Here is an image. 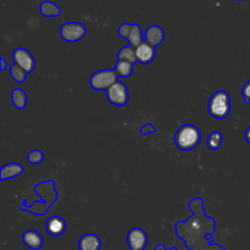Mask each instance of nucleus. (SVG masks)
I'll return each instance as SVG.
<instances>
[{
    "mask_svg": "<svg viewBox=\"0 0 250 250\" xmlns=\"http://www.w3.org/2000/svg\"><path fill=\"white\" fill-rule=\"evenodd\" d=\"M244 138L248 144H250V127H248L244 133Z\"/></svg>",
    "mask_w": 250,
    "mask_h": 250,
    "instance_id": "29",
    "label": "nucleus"
},
{
    "mask_svg": "<svg viewBox=\"0 0 250 250\" xmlns=\"http://www.w3.org/2000/svg\"><path fill=\"white\" fill-rule=\"evenodd\" d=\"M11 101L16 108L23 109L27 103V95L21 88H15L11 93Z\"/></svg>",
    "mask_w": 250,
    "mask_h": 250,
    "instance_id": "16",
    "label": "nucleus"
},
{
    "mask_svg": "<svg viewBox=\"0 0 250 250\" xmlns=\"http://www.w3.org/2000/svg\"><path fill=\"white\" fill-rule=\"evenodd\" d=\"M65 229H66L65 221L58 215L51 216L47 220L45 225V230L51 236H60L65 231Z\"/></svg>",
    "mask_w": 250,
    "mask_h": 250,
    "instance_id": "11",
    "label": "nucleus"
},
{
    "mask_svg": "<svg viewBox=\"0 0 250 250\" xmlns=\"http://www.w3.org/2000/svg\"><path fill=\"white\" fill-rule=\"evenodd\" d=\"M241 95L244 103H250V80L243 85L241 89Z\"/></svg>",
    "mask_w": 250,
    "mask_h": 250,
    "instance_id": "25",
    "label": "nucleus"
},
{
    "mask_svg": "<svg viewBox=\"0 0 250 250\" xmlns=\"http://www.w3.org/2000/svg\"><path fill=\"white\" fill-rule=\"evenodd\" d=\"M154 132H156V128L151 123H146L144 126H142L141 129H140V133L143 136H146L147 134L154 133Z\"/></svg>",
    "mask_w": 250,
    "mask_h": 250,
    "instance_id": "26",
    "label": "nucleus"
},
{
    "mask_svg": "<svg viewBox=\"0 0 250 250\" xmlns=\"http://www.w3.org/2000/svg\"><path fill=\"white\" fill-rule=\"evenodd\" d=\"M223 142V134L220 131H213L206 141L207 146L212 150H217L220 148Z\"/></svg>",
    "mask_w": 250,
    "mask_h": 250,
    "instance_id": "21",
    "label": "nucleus"
},
{
    "mask_svg": "<svg viewBox=\"0 0 250 250\" xmlns=\"http://www.w3.org/2000/svg\"><path fill=\"white\" fill-rule=\"evenodd\" d=\"M107 101L117 106H124L129 101V92L125 84L117 80L106 91Z\"/></svg>",
    "mask_w": 250,
    "mask_h": 250,
    "instance_id": "6",
    "label": "nucleus"
},
{
    "mask_svg": "<svg viewBox=\"0 0 250 250\" xmlns=\"http://www.w3.org/2000/svg\"><path fill=\"white\" fill-rule=\"evenodd\" d=\"M127 243L130 250H144L147 244L146 232L141 228H132L127 233Z\"/></svg>",
    "mask_w": 250,
    "mask_h": 250,
    "instance_id": "9",
    "label": "nucleus"
},
{
    "mask_svg": "<svg viewBox=\"0 0 250 250\" xmlns=\"http://www.w3.org/2000/svg\"><path fill=\"white\" fill-rule=\"evenodd\" d=\"M26 73L27 72L17 63H13L10 67V74L12 78L18 83H22L26 79Z\"/></svg>",
    "mask_w": 250,
    "mask_h": 250,
    "instance_id": "22",
    "label": "nucleus"
},
{
    "mask_svg": "<svg viewBox=\"0 0 250 250\" xmlns=\"http://www.w3.org/2000/svg\"><path fill=\"white\" fill-rule=\"evenodd\" d=\"M135 53L138 62L147 64L150 63L155 58V47H153L146 41H144L135 48Z\"/></svg>",
    "mask_w": 250,
    "mask_h": 250,
    "instance_id": "10",
    "label": "nucleus"
},
{
    "mask_svg": "<svg viewBox=\"0 0 250 250\" xmlns=\"http://www.w3.org/2000/svg\"><path fill=\"white\" fill-rule=\"evenodd\" d=\"M86 34V27L76 21H67L60 28V35L65 42H77Z\"/></svg>",
    "mask_w": 250,
    "mask_h": 250,
    "instance_id": "7",
    "label": "nucleus"
},
{
    "mask_svg": "<svg viewBox=\"0 0 250 250\" xmlns=\"http://www.w3.org/2000/svg\"><path fill=\"white\" fill-rule=\"evenodd\" d=\"M14 63H17L21 68H23L27 73L32 72L35 68L36 62L34 57L24 48L19 47L14 50L12 55Z\"/></svg>",
    "mask_w": 250,
    "mask_h": 250,
    "instance_id": "8",
    "label": "nucleus"
},
{
    "mask_svg": "<svg viewBox=\"0 0 250 250\" xmlns=\"http://www.w3.org/2000/svg\"><path fill=\"white\" fill-rule=\"evenodd\" d=\"M164 39V31L159 25L152 24L149 25L145 31V41L156 47L162 43Z\"/></svg>",
    "mask_w": 250,
    "mask_h": 250,
    "instance_id": "13",
    "label": "nucleus"
},
{
    "mask_svg": "<svg viewBox=\"0 0 250 250\" xmlns=\"http://www.w3.org/2000/svg\"><path fill=\"white\" fill-rule=\"evenodd\" d=\"M191 216L186 221L176 222L175 235L184 241L188 250H227L224 246L215 243L213 234L216 230V221L206 215L204 200L193 197L188 201Z\"/></svg>",
    "mask_w": 250,
    "mask_h": 250,
    "instance_id": "1",
    "label": "nucleus"
},
{
    "mask_svg": "<svg viewBox=\"0 0 250 250\" xmlns=\"http://www.w3.org/2000/svg\"><path fill=\"white\" fill-rule=\"evenodd\" d=\"M127 41H128L129 45L134 47V48L138 47L142 42H144L142 29H141V26L139 24L133 23L132 29H131V32H130L128 38H127Z\"/></svg>",
    "mask_w": 250,
    "mask_h": 250,
    "instance_id": "19",
    "label": "nucleus"
},
{
    "mask_svg": "<svg viewBox=\"0 0 250 250\" xmlns=\"http://www.w3.org/2000/svg\"><path fill=\"white\" fill-rule=\"evenodd\" d=\"M21 240L31 250H40L43 245L42 235L34 229L25 230L21 234Z\"/></svg>",
    "mask_w": 250,
    "mask_h": 250,
    "instance_id": "12",
    "label": "nucleus"
},
{
    "mask_svg": "<svg viewBox=\"0 0 250 250\" xmlns=\"http://www.w3.org/2000/svg\"><path fill=\"white\" fill-rule=\"evenodd\" d=\"M117 77L114 69H101L91 75L89 83L91 88L96 91H106L118 80Z\"/></svg>",
    "mask_w": 250,
    "mask_h": 250,
    "instance_id": "5",
    "label": "nucleus"
},
{
    "mask_svg": "<svg viewBox=\"0 0 250 250\" xmlns=\"http://www.w3.org/2000/svg\"><path fill=\"white\" fill-rule=\"evenodd\" d=\"M236 1H242V0H236Z\"/></svg>",
    "mask_w": 250,
    "mask_h": 250,
    "instance_id": "30",
    "label": "nucleus"
},
{
    "mask_svg": "<svg viewBox=\"0 0 250 250\" xmlns=\"http://www.w3.org/2000/svg\"><path fill=\"white\" fill-rule=\"evenodd\" d=\"M132 25L133 23H129V22H123L119 25L118 29H117V32L119 34V36L121 38H124L127 40L130 32H131V29H132Z\"/></svg>",
    "mask_w": 250,
    "mask_h": 250,
    "instance_id": "24",
    "label": "nucleus"
},
{
    "mask_svg": "<svg viewBox=\"0 0 250 250\" xmlns=\"http://www.w3.org/2000/svg\"><path fill=\"white\" fill-rule=\"evenodd\" d=\"M117 59L118 60H125V61H128L132 63L137 62L135 48L130 46V45L120 48L118 53H117Z\"/></svg>",
    "mask_w": 250,
    "mask_h": 250,
    "instance_id": "20",
    "label": "nucleus"
},
{
    "mask_svg": "<svg viewBox=\"0 0 250 250\" xmlns=\"http://www.w3.org/2000/svg\"><path fill=\"white\" fill-rule=\"evenodd\" d=\"M27 161L31 164H39L43 161L44 154L40 149H32L27 153Z\"/></svg>",
    "mask_w": 250,
    "mask_h": 250,
    "instance_id": "23",
    "label": "nucleus"
},
{
    "mask_svg": "<svg viewBox=\"0 0 250 250\" xmlns=\"http://www.w3.org/2000/svg\"><path fill=\"white\" fill-rule=\"evenodd\" d=\"M0 62H1V67H0V69L1 70H5L6 68H7V66H8V63H7V62L5 61V59L4 58H0Z\"/></svg>",
    "mask_w": 250,
    "mask_h": 250,
    "instance_id": "28",
    "label": "nucleus"
},
{
    "mask_svg": "<svg viewBox=\"0 0 250 250\" xmlns=\"http://www.w3.org/2000/svg\"><path fill=\"white\" fill-rule=\"evenodd\" d=\"M40 13L44 17H59L61 15V9L51 1H43L40 4Z\"/></svg>",
    "mask_w": 250,
    "mask_h": 250,
    "instance_id": "18",
    "label": "nucleus"
},
{
    "mask_svg": "<svg viewBox=\"0 0 250 250\" xmlns=\"http://www.w3.org/2000/svg\"><path fill=\"white\" fill-rule=\"evenodd\" d=\"M153 250H178V248L176 246H172L171 248L167 249L163 244L159 243V244H156L154 247H153Z\"/></svg>",
    "mask_w": 250,
    "mask_h": 250,
    "instance_id": "27",
    "label": "nucleus"
},
{
    "mask_svg": "<svg viewBox=\"0 0 250 250\" xmlns=\"http://www.w3.org/2000/svg\"><path fill=\"white\" fill-rule=\"evenodd\" d=\"M231 109L229 94L226 91L215 92L208 102L209 114L217 119L226 118Z\"/></svg>",
    "mask_w": 250,
    "mask_h": 250,
    "instance_id": "4",
    "label": "nucleus"
},
{
    "mask_svg": "<svg viewBox=\"0 0 250 250\" xmlns=\"http://www.w3.org/2000/svg\"><path fill=\"white\" fill-rule=\"evenodd\" d=\"M133 68L134 63L125 60H117L114 66V71L116 72L117 76L129 77L133 72Z\"/></svg>",
    "mask_w": 250,
    "mask_h": 250,
    "instance_id": "17",
    "label": "nucleus"
},
{
    "mask_svg": "<svg viewBox=\"0 0 250 250\" xmlns=\"http://www.w3.org/2000/svg\"><path fill=\"white\" fill-rule=\"evenodd\" d=\"M201 140V133L197 126L193 124L182 125L174 135L176 146L184 151L196 147Z\"/></svg>",
    "mask_w": 250,
    "mask_h": 250,
    "instance_id": "3",
    "label": "nucleus"
},
{
    "mask_svg": "<svg viewBox=\"0 0 250 250\" xmlns=\"http://www.w3.org/2000/svg\"><path fill=\"white\" fill-rule=\"evenodd\" d=\"M23 172V167L18 162H12L3 165L0 168V181H6L20 176Z\"/></svg>",
    "mask_w": 250,
    "mask_h": 250,
    "instance_id": "15",
    "label": "nucleus"
},
{
    "mask_svg": "<svg viewBox=\"0 0 250 250\" xmlns=\"http://www.w3.org/2000/svg\"><path fill=\"white\" fill-rule=\"evenodd\" d=\"M34 192L38 194L41 201H34L31 205L26 204L27 199H23L22 204L20 205V209L27 211L36 216H44L50 207L58 200V191L56 189L53 180L38 183L34 186Z\"/></svg>",
    "mask_w": 250,
    "mask_h": 250,
    "instance_id": "2",
    "label": "nucleus"
},
{
    "mask_svg": "<svg viewBox=\"0 0 250 250\" xmlns=\"http://www.w3.org/2000/svg\"><path fill=\"white\" fill-rule=\"evenodd\" d=\"M101 246V238L95 233H86L78 241L79 250H100Z\"/></svg>",
    "mask_w": 250,
    "mask_h": 250,
    "instance_id": "14",
    "label": "nucleus"
}]
</instances>
